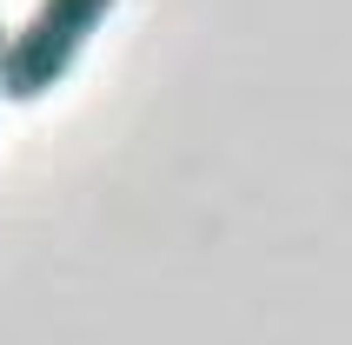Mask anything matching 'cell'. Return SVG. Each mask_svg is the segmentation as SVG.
Masks as SVG:
<instances>
[{
  "instance_id": "obj_1",
  "label": "cell",
  "mask_w": 352,
  "mask_h": 345,
  "mask_svg": "<svg viewBox=\"0 0 352 345\" xmlns=\"http://www.w3.org/2000/svg\"><path fill=\"white\" fill-rule=\"evenodd\" d=\"M107 14H113V0H40L34 20L0 47V100H14V107L47 100L74 74V60L87 54V40L100 34Z\"/></svg>"
},
{
  "instance_id": "obj_2",
  "label": "cell",
  "mask_w": 352,
  "mask_h": 345,
  "mask_svg": "<svg viewBox=\"0 0 352 345\" xmlns=\"http://www.w3.org/2000/svg\"><path fill=\"white\" fill-rule=\"evenodd\" d=\"M0 47H7V27H0Z\"/></svg>"
}]
</instances>
